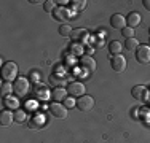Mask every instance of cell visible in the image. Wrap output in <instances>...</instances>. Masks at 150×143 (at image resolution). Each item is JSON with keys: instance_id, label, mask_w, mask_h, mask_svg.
Listing matches in <instances>:
<instances>
[{"instance_id": "obj_13", "label": "cell", "mask_w": 150, "mask_h": 143, "mask_svg": "<svg viewBox=\"0 0 150 143\" xmlns=\"http://www.w3.org/2000/svg\"><path fill=\"white\" fill-rule=\"evenodd\" d=\"M80 65L83 67L85 70H90V72H93L96 69V62H94V59H93L91 56H81L80 57Z\"/></svg>"}, {"instance_id": "obj_19", "label": "cell", "mask_w": 150, "mask_h": 143, "mask_svg": "<svg viewBox=\"0 0 150 143\" xmlns=\"http://www.w3.org/2000/svg\"><path fill=\"white\" fill-rule=\"evenodd\" d=\"M121 49H123V46H121L120 41L112 40V41L109 43V51H110V54L117 56V54H120V53H121Z\"/></svg>"}, {"instance_id": "obj_29", "label": "cell", "mask_w": 150, "mask_h": 143, "mask_svg": "<svg viewBox=\"0 0 150 143\" xmlns=\"http://www.w3.org/2000/svg\"><path fill=\"white\" fill-rule=\"evenodd\" d=\"M72 6H74V10H83L86 6V2H83V0H75V2H72Z\"/></svg>"}, {"instance_id": "obj_32", "label": "cell", "mask_w": 150, "mask_h": 143, "mask_svg": "<svg viewBox=\"0 0 150 143\" xmlns=\"http://www.w3.org/2000/svg\"><path fill=\"white\" fill-rule=\"evenodd\" d=\"M94 46H96V48H102V46H104V41H102V40H96Z\"/></svg>"}, {"instance_id": "obj_1", "label": "cell", "mask_w": 150, "mask_h": 143, "mask_svg": "<svg viewBox=\"0 0 150 143\" xmlns=\"http://www.w3.org/2000/svg\"><path fill=\"white\" fill-rule=\"evenodd\" d=\"M16 76H18V65L15 62H5L2 67V78L3 81H8V83H11V81H16Z\"/></svg>"}, {"instance_id": "obj_21", "label": "cell", "mask_w": 150, "mask_h": 143, "mask_svg": "<svg viewBox=\"0 0 150 143\" xmlns=\"http://www.w3.org/2000/svg\"><path fill=\"white\" fill-rule=\"evenodd\" d=\"M2 92L3 95H11V92H15V86L8 81H3L2 83Z\"/></svg>"}, {"instance_id": "obj_16", "label": "cell", "mask_w": 150, "mask_h": 143, "mask_svg": "<svg viewBox=\"0 0 150 143\" xmlns=\"http://www.w3.org/2000/svg\"><path fill=\"white\" fill-rule=\"evenodd\" d=\"M51 95V91L45 86H37L35 88V99H40V100H46Z\"/></svg>"}, {"instance_id": "obj_20", "label": "cell", "mask_w": 150, "mask_h": 143, "mask_svg": "<svg viewBox=\"0 0 150 143\" xmlns=\"http://www.w3.org/2000/svg\"><path fill=\"white\" fill-rule=\"evenodd\" d=\"M74 32V29L69 26V24H62V26L59 27V35L61 37H70Z\"/></svg>"}, {"instance_id": "obj_6", "label": "cell", "mask_w": 150, "mask_h": 143, "mask_svg": "<svg viewBox=\"0 0 150 143\" xmlns=\"http://www.w3.org/2000/svg\"><path fill=\"white\" fill-rule=\"evenodd\" d=\"M94 107V99L91 97V95H81V97H78L77 100V108L81 110V111H90V110Z\"/></svg>"}, {"instance_id": "obj_18", "label": "cell", "mask_w": 150, "mask_h": 143, "mask_svg": "<svg viewBox=\"0 0 150 143\" xmlns=\"http://www.w3.org/2000/svg\"><path fill=\"white\" fill-rule=\"evenodd\" d=\"M3 105L11 110V108H18L19 102H18V97H15V95H5L3 97Z\"/></svg>"}, {"instance_id": "obj_31", "label": "cell", "mask_w": 150, "mask_h": 143, "mask_svg": "<svg viewBox=\"0 0 150 143\" xmlns=\"http://www.w3.org/2000/svg\"><path fill=\"white\" fill-rule=\"evenodd\" d=\"M142 5H144V8L150 11V0H142Z\"/></svg>"}, {"instance_id": "obj_4", "label": "cell", "mask_w": 150, "mask_h": 143, "mask_svg": "<svg viewBox=\"0 0 150 143\" xmlns=\"http://www.w3.org/2000/svg\"><path fill=\"white\" fill-rule=\"evenodd\" d=\"M136 60L139 64H149L150 62V46L147 45H139L136 49Z\"/></svg>"}, {"instance_id": "obj_25", "label": "cell", "mask_w": 150, "mask_h": 143, "mask_svg": "<svg viewBox=\"0 0 150 143\" xmlns=\"http://www.w3.org/2000/svg\"><path fill=\"white\" fill-rule=\"evenodd\" d=\"M56 8V2H53V0H46V2H43V10L46 13H53Z\"/></svg>"}, {"instance_id": "obj_5", "label": "cell", "mask_w": 150, "mask_h": 143, "mask_svg": "<svg viewBox=\"0 0 150 143\" xmlns=\"http://www.w3.org/2000/svg\"><path fill=\"white\" fill-rule=\"evenodd\" d=\"M67 92L72 97H81L86 92V88H85V84L81 81H72V83H69V86H67Z\"/></svg>"}, {"instance_id": "obj_17", "label": "cell", "mask_w": 150, "mask_h": 143, "mask_svg": "<svg viewBox=\"0 0 150 143\" xmlns=\"http://www.w3.org/2000/svg\"><path fill=\"white\" fill-rule=\"evenodd\" d=\"M43 123H45L43 116H40V114H38V116H34V118L29 121V127L34 129V130H38V129H42Z\"/></svg>"}, {"instance_id": "obj_8", "label": "cell", "mask_w": 150, "mask_h": 143, "mask_svg": "<svg viewBox=\"0 0 150 143\" xmlns=\"http://www.w3.org/2000/svg\"><path fill=\"white\" fill-rule=\"evenodd\" d=\"M110 65H112V69L115 72L121 73V72H125V69H126V59H125L121 54L112 56L110 57Z\"/></svg>"}, {"instance_id": "obj_2", "label": "cell", "mask_w": 150, "mask_h": 143, "mask_svg": "<svg viewBox=\"0 0 150 143\" xmlns=\"http://www.w3.org/2000/svg\"><path fill=\"white\" fill-rule=\"evenodd\" d=\"M15 86V94L16 97H26L27 92H29V80L24 76H19L16 78V81L13 83Z\"/></svg>"}, {"instance_id": "obj_15", "label": "cell", "mask_w": 150, "mask_h": 143, "mask_svg": "<svg viewBox=\"0 0 150 143\" xmlns=\"http://www.w3.org/2000/svg\"><path fill=\"white\" fill-rule=\"evenodd\" d=\"M67 89L64 88H54V91L51 92V97L54 99V102H64V100L67 99Z\"/></svg>"}, {"instance_id": "obj_14", "label": "cell", "mask_w": 150, "mask_h": 143, "mask_svg": "<svg viewBox=\"0 0 150 143\" xmlns=\"http://www.w3.org/2000/svg\"><path fill=\"white\" fill-rule=\"evenodd\" d=\"M126 24H128V27H131V29L137 27L139 24H141V14L137 11H131L126 18Z\"/></svg>"}, {"instance_id": "obj_30", "label": "cell", "mask_w": 150, "mask_h": 143, "mask_svg": "<svg viewBox=\"0 0 150 143\" xmlns=\"http://www.w3.org/2000/svg\"><path fill=\"white\" fill-rule=\"evenodd\" d=\"M30 78L34 83H38V78H40V75H38V72H32L30 73Z\"/></svg>"}, {"instance_id": "obj_12", "label": "cell", "mask_w": 150, "mask_h": 143, "mask_svg": "<svg viewBox=\"0 0 150 143\" xmlns=\"http://www.w3.org/2000/svg\"><path fill=\"white\" fill-rule=\"evenodd\" d=\"M110 24H112L113 29H121V30H123L125 24H126V19H125L123 14L117 13V14H113V16L110 18Z\"/></svg>"}, {"instance_id": "obj_3", "label": "cell", "mask_w": 150, "mask_h": 143, "mask_svg": "<svg viewBox=\"0 0 150 143\" xmlns=\"http://www.w3.org/2000/svg\"><path fill=\"white\" fill-rule=\"evenodd\" d=\"M50 113H51L53 118H58V119H66L67 118V108L66 105H61V102H53L50 103Z\"/></svg>"}, {"instance_id": "obj_10", "label": "cell", "mask_w": 150, "mask_h": 143, "mask_svg": "<svg viewBox=\"0 0 150 143\" xmlns=\"http://www.w3.org/2000/svg\"><path fill=\"white\" fill-rule=\"evenodd\" d=\"M53 16H54L56 21H67L70 19L72 16V13H70L69 8H66V6H56L54 11H53Z\"/></svg>"}, {"instance_id": "obj_23", "label": "cell", "mask_w": 150, "mask_h": 143, "mask_svg": "<svg viewBox=\"0 0 150 143\" xmlns=\"http://www.w3.org/2000/svg\"><path fill=\"white\" fill-rule=\"evenodd\" d=\"M139 46V41L136 40V38H128L126 41H125V48L128 49V51H134V49H137Z\"/></svg>"}, {"instance_id": "obj_28", "label": "cell", "mask_w": 150, "mask_h": 143, "mask_svg": "<svg viewBox=\"0 0 150 143\" xmlns=\"http://www.w3.org/2000/svg\"><path fill=\"white\" fill-rule=\"evenodd\" d=\"M62 103L66 105V108H74V107H77V100H75L74 97H67Z\"/></svg>"}, {"instance_id": "obj_22", "label": "cell", "mask_w": 150, "mask_h": 143, "mask_svg": "<svg viewBox=\"0 0 150 143\" xmlns=\"http://www.w3.org/2000/svg\"><path fill=\"white\" fill-rule=\"evenodd\" d=\"M50 81H51L53 84H56V88H62V84L66 83V80H64L62 76H59V75L53 73L51 76H50Z\"/></svg>"}, {"instance_id": "obj_26", "label": "cell", "mask_w": 150, "mask_h": 143, "mask_svg": "<svg viewBox=\"0 0 150 143\" xmlns=\"http://www.w3.org/2000/svg\"><path fill=\"white\" fill-rule=\"evenodd\" d=\"M121 34H123V37L126 38H134V29H131V27H125L123 30H121Z\"/></svg>"}, {"instance_id": "obj_33", "label": "cell", "mask_w": 150, "mask_h": 143, "mask_svg": "<svg viewBox=\"0 0 150 143\" xmlns=\"http://www.w3.org/2000/svg\"><path fill=\"white\" fill-rule=\"evenodd\" d=\"M30 3H32V5H37V3H42V2H40V0H30Z\"/></svg>"}, {"instance_id": "obj_7", "label": "cell", "mask_w": 150, "mask_h": 143, "mask_svg": "<svg viewBox=\"0 0 150 143\" xmlns=\"http://www.w3.org/2000/svg\"><path fill=\"white\" fill-rule=\"evenodd\" d=\"M131 94H133L134 99H137L139 102H149V89L145 86H134L131 89Z\"/></svg>"}, {"instance_id": "obj_9", "label": "cell", "mask_w": 150, "mask_h": 143, "mask_svg": "<svg viewBox=\"0 0 150 143\" xmlns=\"http://www.w3.org/2000/svg\"><path fill=\"white\" fill-rule=\"evenodd\" d=\"M70 38L74 40V43L83 45V43H86V40L90 38V34H88L85 29H74V32H72V35H70Z\"/></svg>"}, {"instance_id": "obj_27", "label": "cell", "mask_w": 150, "mask_h": 143, "mask_svg": "<svg viewBox=\"0 0 150 143\" xmlns=\"http://www.w3.org/2000/svg\"><path fill=\"white\" fill-rule=\"evenodd\" d=\"M70 51H72L74 54H83V48H81V45H78V43H72V45H70Z\"/></svg>"}, {"instance_id": "obj_24", "label": "cell", "mask_w": 150, "mask_h": 143, "mask_svg": "<svg viewBox=\"0 0 150 143\" xmlns=\"http://www.w3.org/2000/svg\"><path fill=\"white\" fill-rule=\"evenodd\" d=\"M26 119H27L26 111H24V110H21V108H18L16 111H15V121H16V123H21V124H23Z\"/></svg>"}, {"instance_id": "obj_11", "label": "cell", "mask_w": 150, "mask_h": 143, "mask_svg": "<svg viewBox=\"0 0 150 143\" xmlns=\"http://www.w3.org/2000/svg\"><path fill=\"white\" fill-rule=\"evenodd\" d=\"M13 121H15V113H11L10 110H3V111H0V126L8 127Z\"/></svg>"}]
</instances>
